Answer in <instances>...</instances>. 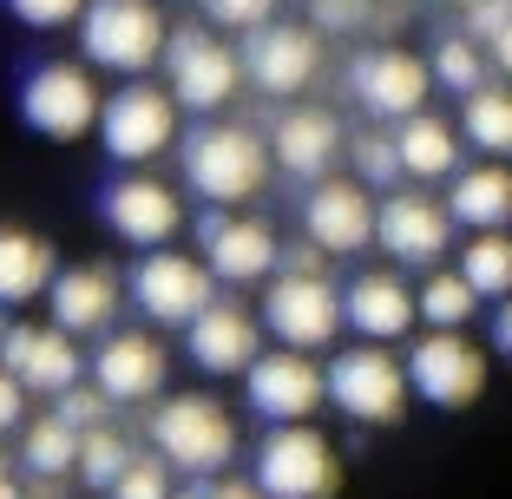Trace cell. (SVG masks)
I'll list each match as a JSON object with an SVG mask.
<instances>
[{"instance_id": "cell-11", "label": "cell", "mask_w": 512, "mask_h": 499, "mask_svg": "<svg viewBox=\"0 0 512 499\" xmlns=\"http://www.w3.org/2000/svg\"><path fill=\"white\" fill-rule=\"evenodd\" d=\"M171 132H178V92H158V86H125L99 112V138H106V152L119 165L158 158L171 145Z\"/></svg>"}, {"instance_id": "cell-29", "label": "cell", "mask_w": 512, "mask_h": 499, "mask_svg": "<svg viewBox=\"0 0 512 499\" xmlns=\"http://www.w3.org/2000/svg\"><path fill=\"white\" fill-rule=\"evenodd\" d=\"M460 276L480 289L486 303H506L512 296V237L506 230H473V243L460 250Z\"/></svg>"}, {"instance_id": "cell-28", "label": "cell", "mask_w": 512, "mask_h": 499, "mask_svg": "<svg viewBox=\"0 0 512 499\" xmlns=\"http://www.w3.org/2000/svg\"><path fill=\"white\" fill-rule=\"evenodd\" d=\"M460 132H467L486 158H512V79L473 92L467 112H460Z\"/></svg>"}, {"instance_id": "cell-40", "label": "cell", "mask_w": 512, "mask_h": 499, "mask_svg": "<svg viewBox=\"0 0 512 499\" xmlns=\"http://www.w3.org/2000/svg\"><path fill=\"white\" fill-rule=\"evenodd\" d=\"M20 421H27V381H20L14 368H0V434L20 427Z\"/></svg>"}, {"instance_id": "cell-30", "label": "cell", "mask_w": 512, "mask_h": 499, "mask_svg": "<svg viewBox=\"0 0 512 499\" xmlns=\"http://www.w3.org/2000/svg\"><path fill=\"white\" fill-rule=\"evenodd\" d=\"M414 296H421V322H427V329H467L473 309L486 303V296L460 270H434L421 289H414Z\"/></svg>"}, {"instance_id": "cell-8", "label": "cell", "mask_w": 512, "mask_h": 499, "mask_svg": "<svg viewBox=\"0 0 512 499\" xmlns=\"http://www.w3.org/2000/svg\"><path fill=\"white\" fill-rule=\"evenodd\" d=\"M132 303L145 309L151 322L191 329V322L217 303V270L197 263V257H178V250H151L132 270Z\"/></svg>"}, {"instance_id": "cell-6", "label": "cell", "mask_w": 512, "mask_h": 499, "mask_svg": "<svg viewBox=\"0 0 512 499\" xmlns=\"http://www.w3.org/2000/svg\"><path fill=\"white\" fill-rule=\"evenodd\" d=\"M263 322L283 348H329L335 329L348 322V309L322 270H283L263 296Z\"/></svg>"}, {"instance_id": "cell-38", "label": "cell", "mask_w": 512, "mask_h": 499, "mask_svg": "<svg viewBox=\"0 0 512 499\" xmlns=\"http://www.w3.org/2000/svg\"><path fill=\"white\" fill-rule=\"evenodd\" d=\"M86 7H92V0H7V14H14V20H27V27H66V20H79V14H86Z\"/></svg>"}, {"instance_id": "cell-9", "label": "cell", "mask_w": 512, "mask_h": 499, "mask_svg": "<svg viewBox=\"0 0 512 499\" xmlns=\"http://www.w3.org/2000/svg\"><path fill=\"white\" fill-rule=\"evenodd\" d=\"M407 381L427 408H473L486 388V355L460 329H427L407 348Z\"/></svg>"}, {"instance_id": "cell-16", "label": "cell", "mask_w": 512, "mask_h": 499, "mask_svg": "<svg viewBox=\"0 0 512 499\" xmlns=\"http://www.w3.org/2000/svg\"><path fill=\"white\" fill-rule=\"evenodd\" d=\"M348 86H355L362 112L401 125V119H414V112L427 106V86H434V73H427L414 53H401V46H375V53H362V60L348 66Z\"/></svg>"}, {"instance_id": "cell-7", "label": "cell", "mask_w": 512, "mask_h": 499, "mask_svg": "<svg viewBox=\"0 0 512 499\" xmlns=\"http://www.w3.org/2000/svg\"><path fill=\"white\" fill-rule=\"evenodd\" d=\"M243 401H250V414H263L270 427L309 421V414L329 401V368L309 362V348H276V355H256L250 375H243Z\"/></svg>"}, {"instance_id": "cell-26", "label": "cell", "mask_w": 512, "mask_h": 499, "mask_svg": "<svg viewBox=\"0 0 512 499\" xmlns=\"http://www.w3.org/2000/svg\"><path fill=\"white\" fill-rule=\"evenodd\" d=\"M40 289H53V250L33 230H0V303H33Z\"/></svg>"}, {"instance_id": "cell-41", "label": "cell", "mask_w": 512, "mask_h": 499, "mask_svg": "<svg viewBox=\"0 0 512 499\" xmlns=\"http://www.w3.org/2000/svg\"><path fill=\"white\" fill-rule=\"evenodd\" d=\"M512 20V0H473V40H493Z\"/></svg>"}, {"instance_id": "cell-20", "label": "cell", "mask_w": 512, "mask_h": 499, "mask_svg": "<svg viewBox=\"0 0 512 499\" xmlns=\"http://www.w3.org/2000/svg\"><path fill=\"white\" fill-rule=\"evenodd\" d=\"M342 309H348V329L362 342H401L414 322H421V296L388 270H368L342 289Z\"/></svg>"}, {"instance_id": "cell-21", "label": "cell", "mask_w": 512, "mask_h": 499, "mask_svg": "<svg viewBox=\"0 0 512 499\" xmlns=\"http://www.w3.org/2000/svg\"><path fill=\"white\" fill-rule=\"evenodd\" d=\"M0 362L14 368L27 388H40V394H66L79 381V348H73V335L53 322V329H33V322H14V329L0 335Z\"/></svg>"}, {"instance_id": "cell-10", "label": "cell", "mask_w": 512, "mask_h": 499, "mask_svg": "<svg viewBox=\"0 0 512 499\" xmlns=\"http://www.w3.org/2000/svg\"><path fill=\"white\" fill-rule=\"evenodd\" d=\"M20 112H27V125L40 138H86L92 125H99V112H106V99H99V86H92L86 66H40V73H27V86H20Z\"/></svg>"}, {"instance_id": "cell-33", "label": "cell", "mask_w": 512, "mask_h": 499, "mask_svg": "<svg viewBox=\"0 0 512 499\" xmlns=\"http://www.w3.org/2000/svg\"><path fill=\"white\" fill-rule=\"evenodd\" d=\"M132 467V447L119 440V427H86L79 434V480L99 486V493H112V480Z\"/></svg>"}, {"instance_id": "cell-45", "label": "cell", "mask_w": 512, "mask_h": 499, "mask_svg": "<svg viewBox=\"0 0 512 499\" xmlns=\"http://www.w3.org/2000/svg\"><path fill=\"white\" fill-rule=\"evenodd\" d=\"M0 499H20V486H14V473H7V460H0Z\"/></svg>"}, {"instance_id": "cell-17", "label": "cell", "mask_w": 512, "mask_h": 499, "mask_svg": "<svg viewBox=\"0 0 512 499\" xmlns=\"http://www.w3.org/2000/svg\"><path fill=\"white\" fill-rule=\"evenodd\" d=\"M99 211H106V224L119 230L125 243H138V250H165V243L184 230L178 191L158 184V178H119V184H106Z\"/></svg>"}, {"instance_id": "cell-24", "label": "cell", "mask_w": 512, "mask_h": 499, "mask_svg": "<svg viewBox=\"0 0 512 499\" xmlns=\"http://www.w3.org/2000/svg\"><path fill=\"white\" fill-rule=\"evenodd\" d=\"M46 296H53V322L66 335H99L112 322V309H119V276L106 263H79V270L53 276Z\"/></svg>"}, {"instance_id": "cell-3", "label": "cell", "mask_w": 512, "mask_h": 499, "mask_svg": "<svg viewBox=\"0 0 512 499\" xmlns=\"http://www.w3.org/2000/svg\"><path fill=\"white\" fill-rule=\"evenodd\" d=\"M407 394H414V381H407V362L388 355V342L342 348L329 362V401L362 427H394L407 408Z\"/></svg>"}, {"instance_id": "cell-35", "label": "cell", "mask_w": 512, "mask_h": 499, "mask_svg": "<svg viewBox=\"0 0 512 499\" xmlns=\"http://www.w3.org/2000/svg\"><path fill=\"white\" fill-rule=\"evenodd\" d=\"M171 460L158 454V460H132V467L112 480V499H171Z\"/></svg>"}, {"instance_id": "cell-46", "label": "cell", "mask_w": 512, "mask_h": 499, "mask_svg": "<svg viewBox=\"0 0 512 499\" xmlns=\"http://www.w3.org/2000/svg\"><path fill=\"white\" fill-rule=\"evenodd\" d=\"M171 499H204V493H171Z\"/></svg>"}, {"instance_id": "cell-14", "label": "cell", "mask_w": 512, "mask_h": 499, "mask_svg": "<svg viewBox=\"0 0 512 499\" xmlns=\"http://www.w3.org/2000/svg\"><path fill=\"white\" fill-rule=\"evenodd\" d=\"M375 243L394 263H407V270H434L453 243V211L421 191H394V197H381V211H375Z\"/></svg>"}, {"instance_id": "cell-13", "label": "cell", "mask_w": 512, "mask_h": 499, "mask_svg": "<svg viewBox=\"0 0 512 499\" xmlns=\"http://www.w3.org/2000/svg\"><path fill=\"white\" fill-rule=\"evenodd\" d=\"M237 79H243V53H230L217 33L204 27L171 33V92H178V106L217 112L237 99Z\"/></svg>"}, {"instance_id": "cell-1", "label": "cell", "mask_w": 512, "mask_h": 499, "mask_svg": "<svg viewBox=\"0 0 512 499\" xmlns=\"http://www.w3.org/2000/svg\"><path fill=\"white\" fill-rule=\"evenodd\" d=\"M270 145L250 132V125H197L184 138V184H191L204 204L230 211L243 197H256L270 184Z\"/></svg>"}, {"instance_id": "cell-5", "label": "cell", "mask_w": 512, "mask_h": 499, "mask_svg": "<svg viewBox=\"0 0 512 499\" xmlns=\"http://www.w3.org/2000/svg\"><path fill=\"white\" fill-rule=\"evenodd\" d=\"M256 486L270 499H335L342 493V460L309 421L270 427V440L256 447Z\"/></svg>"}, {"instance_id": "cell-12", "label": "cell", "mask_w": 512, "mask_h": 499, "mask_svg": "<svg viewBox=\"0 0 512 499\" xmlns=\"http://www.w3.org/2000/svg\"><path fill=\"white\" fill-rule=\"evenodd\" d=\"M375 197H368L362 178H316L309 204H302V230L322 257H355L375 243Z\"/></svg>"}, {"instance_id": "cell-2", "label": "cell", "mask_w": 512, "mask_h": 499, "mask_svg": "<svg viewBox=\"0 0 512 499\" xmlns=\"http://www.w3.org/2000/svg\"><path fill=\"white\" fill-rule=\"evenodd\" d=\"M151 447L171 460L178 473H224L237 460V421L224 414V401L211 394H171L151 408Z\"/></svg>"}, {"instance_id": "cell-31", "label": "cell", "mask_w": 512, "mask_h": 499, "mask_svg": "<svg viewBox=\"0 0 512 499\" xmlns=\"http://www.w3.org/2000/svg\"><path fill=\"white\" fill-rule=\"evenodd\" d=\"M20 460H27L40 480H60V473H79V427H66L60 414H46V421L27 427V447H20Z\"/></svg>"}, {"instance_id": "cell-25", "label": "cell", "mask_w": 512, "mask_h": 499, "mask_svg": "<svg viewBox=\"0 0 512 499\" xmlns=\"http://www.w3.org/2000/svg\"><path fill=\"white\" fill-rule=\"evenodd\" d=\"M447 211H453V224H467V230H506L512 224V171L506 165L453 171Z\"/></svg>"}, {"instance_id": "cell-44", "label": "cell", "mask_w": 512, "mask_h": 499, "mask_svg": "<svg viewBox=\"0 0 512 499\" xmlns=\"http://www.w3.org/2000/svg\"><path fill=\"white\" fill-rule=\"evenodd\" d=\"M204 499H270L263 486H250V480H224L217 493H204Z\"/></svg>"}, {"instance_id": "cell-22", "label": "cell", "mask_w": 512, "mask_h": 499, "mask_svg": "<svg viewBox=\"0 0 512 499\" xmlns=\"http://www.w3.org/2000/svg\"><path fill=\"white\" fill-rule=\"evenodd\" d=\"M165 348L151 342V335H132V329H119V335H106L99 342V355H92V381L112 394V401H151V394L165 388Z\"/></svg>"}, {"instance_id": "cell-34", "label": "cell", "mask_w": 512, "mask_h": 499, "mask_svg": "<svg viewBox=\"0 0 512 499\" xmlns=\"http://www.w3.org/2000/svg\"><path fill=\"white\" fill-rule=\"evenodd\" d=\"M355 171H362V184H394V178H407L401 145H394V138H381V132H362V138H355Z\"/></svg>"}, {"instance_id": "cell-23", "label": "cell", "mask_w": 512, "mask_h": 499, "mask_svg": "<svg viewBox=\"0 0 512 499\" xmlns=\"http://www.w3.org/2000/svg\"><path fill=\"white\" fill-rule=\"evenodd\" d=\"M276 165L289 171V178H329V165L342 158V125H335V112H316V106H296L276 119V138H270Z\"/></svg>"}, {"instance_id": "cell-18", "label": "cell", "mask_w": 512, "mask_h": 499, "mask_svg": "<svg viewBox=\"0 0 512 499\" xmlns=\"http://www.w3.org/2000/svg\"><path fill=\"white\" fill-rule=\"evenodd\" d=\"M197 237H204V263L217 270V283H256V276L276 270V230L256 224V217H230V211H211L204 224H197Z\"/></svg>"}, {"instance_id": "cell-43", "label": "cell", "mask_w": 512, "mask_h": 499, "mask_svg": "<svg viewBox=\"0 0 512 499\" xmlns=\"http://www.w3.org/2000/svg\"><path fill=\"white\" fill-rule=\"evenodd\" d=\"M493 348H499V355L512 362V296L499 303V316H493Z\"/></svg>"}, {"instance_id": "cell-15", "label": "cell", "mask_w": 512, "mask_h": 499, "mask_svg": "<svg viewBox=\"0 0 512 499\" xmlns=\"http://www.w3.org/2000/svg\"><path fill=\"white\" fill-rule=\"evenodd\" d=\"M243 73H250L256 92H270V99H296V92L322 73L316 27H283V20L256 27L250 46H243Z\"/></svg>"}, {"instance_id": "cell-19", "label": "cell", "mask_w": 512, "mask_h": 499, "mask_svg": "<svg viewBox=\"0 0 512 499\" xmlns=\"http://www.w3.org/2000/svg\"><path fill=\"white\" fill-rule=\"evenodd\" d=\"M184 348L204 375H250V362L263 355V335H256V316L237 303H211L204 316L184 329Z\"/></svg>"}, {"instance_id": "cell-4", "label": "cell", "mask_w": 512, "mask_h": 499, "mask_svg": "<svg viewBox=\"0 0 512 499\" xmlns=\"http://www.w3.org/2000/svg\"><path fill=\"white\" fill-rule=\"evenodd\" d=\"M79 46H86L92 66L145 73V66H158L171 33H165V14L151 0H92L86 14H79Z\"/></svg>"}, {"instance_id": "cell-37", "label": "cell", "mask_w": 512, "mask_h": 499, "mask_svg": "<svg viewBox=\"0 0 512 499\" xmlns=\"http://www.w3.org/2000/svg\"><path fill=\"white\" fill-rule=\"evenodd\" d=\"M106 408H112V394L99 388V381H92V388H79V381H73V388L60 394V408H53V414H60L66 427H79V434H86V427L106 421Z\"/></svg>"}, {"instance_id": "cell-36", "label": "cell", "mask_w": 512, "mask_h": 499, "mask_svg": "<svg viewBox=\"0 0 512 499\" xmlns=\"http://www.w3.org/2000/svg\"><path fill=\"white\" fill-rule=\"evenodd\" d=\"M204 20L230 27V33H256L276 20V0H204Z\"/></svg>"}, {"instance_id": "cell-27", "label": "cell", "mask_w": 512, "mask_h": 499, "mask_svg": "<svg viewBox=\"0 0 512 499\" xmlns=\"http://www.w3.org/2000/svg\"><path fill=\"white\" fill-rule=\"evenodd\" d=\"M394 145H401L407 178H453V171H460V138H453V125L434 119V112H414V119H401Z\"/></svg>"}, {"instance_id": "cell-42", "label": "cell", "mask_w": 512, "mask_h": 499, "mask_svg": "<svg viewBox=\"0 0 512 499\" xmlns=\"http://www.w3.org/2000/svg\"><path fill=\"white\" fill-rule=\"evenodd\" d=\"M486 53H493V66H499V73L512 79V20H506V27L493 33V40H486Z\"/></svg>"}, {"instance_id": "cell-39", "label": "cell", "mask_w": 512, "mask_h": 499, "mask_svg": "<svg viewBox=\"0 0 512 499\" xmlns=\"http://www.w3.org/2000/svg\"><path fill=\"white\" fill-rule=\"evenodd\" d=\"M368 20V0H316V33H348Z\"/></svg>"}, {"instance_id": "cell-32", "label": "cell", "mask_w": 512, "mask_h": 499, "mask_svg": "<svg viewBox=\"0 0 512 499\" xmlns=\"http://www.w3.org/2000/svg\"><path fill=\"white\" fill-rule=\"evenodd\" d=\"M486 66H493V53H486V40H473V33H453L434 53V79L447 92H460V99H473V92L486 86Z\"/></svg>"}]
</instances>
